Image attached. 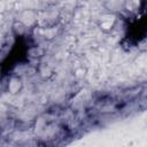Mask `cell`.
I'll return each instance as SVG.
<instances>
[{
	"label": "cell",
	"instance_id": "2",
	"mask_svg": "<svg viewBox=\"0 0 147 147\" xmlns=\"http://www.w3.org/2000/svg\"><path fill=\"white\" fill-rule=\"evenodd\" d=\"M20 87H21V80H20L18 78L13 79V80L9 83V91H10L11 93H16V92H18Z\"/></svg>",
	"mask_w": 147,
	"mask_h": 147
},
{
	"label": "cell",
	"instance_id": "1",
	"mask_svg": "<svg viewBox=\"0 0 147 147\" xmlns=\"http://www.w3.org/2000/svg\"><path fill=\"white\" fill-rule=\"evenodd\" d=\"M115 24V17L113 15H105L100 20V28L103 31H109Z\"/></svg>",
	"mask_w": 147,
	"mask_h": 147
}]
</instances>
